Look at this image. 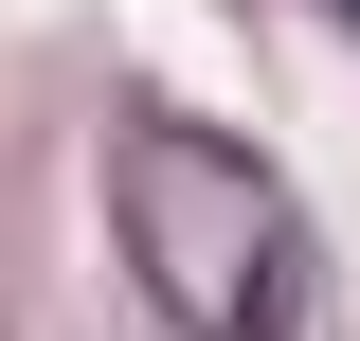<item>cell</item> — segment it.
I'll return each mask as SVG.
<instances>
[{"mask_svg": "<svg viewBox=\"0 0 360 341\" xmlns=\"http://www.w3.org/2000/svg\"><path fill=\"white\" fill-rule=\"evenodd\" d=\"M127 215H144V252H162V305L198 341H234V323H270L288 305V215H270V180L252 162H217V144H144L127 162Z\"/></svg>", "mask_w": 360, "mask_h": 341, "instance_id": "obj_1", "label": "cell"}]
</instances>
